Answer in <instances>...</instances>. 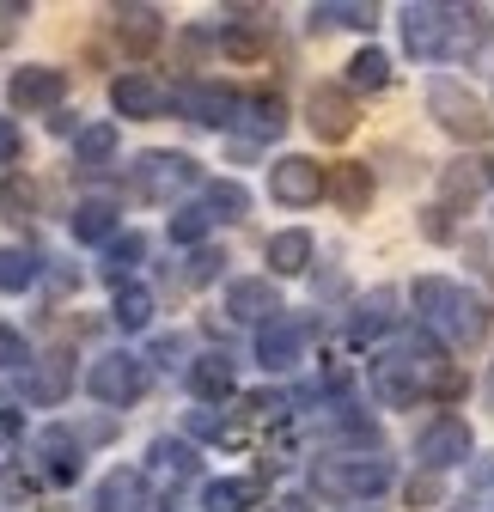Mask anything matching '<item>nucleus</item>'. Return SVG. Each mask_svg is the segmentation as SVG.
I'll return each mask as SVG.
<instances>
[{
	"label": "nucleus",
	"mask_w": 494,
	"mask_h": 512,
	"mask_svg": "<svg viewBox=\"0 0 494 512\" xmlns=\"http://www.w3.org/2000/svg\"><path fill=\"white\" fill-rule=\"evenodd\" d=\"M330 196V171L318 159H305V153H281L269 165V202L281 208H318Z\"/></svg>",
	"instance_id": "obj_5"
},
{
	"label": "nucleus",
	"mask_w": 494,
	"mask_h": 512,
	"mask_svg": "<svg viewBox=\"0 0 494 512\" xmlns=\"http://www.w3.org/2000/svg\"><path fill=\"white\" fill-rule=\"evenodd\" d=\"M488 409H494V372H488Z\"/></svg>",
	"instance_id": "obj_46"
},
{
	"label": "nucleus",
	"mask_w": 494,
	"mask_h": 512,
	"mask_svg": "<svg viewBox=\"0 0 494 512\" xmlns=\"http://www.w3.org/2000/svg\"><path fill=\"white\" fill-rule=\"evenodd\" d=\"M171 104L190 122H202V128H232L244 98L232 86H220V80H183V86H171Z\"/></svg>",
	"instance_id": "obj_10"
},
{
	"label": "nucleus",
	"mask_w": 494,
	"mask_h": 512,
	"mask_svg": "<svg viewBox=\"0 0 494 512\" xmlns=\"http://www.w3.org/2000/svg\"><path fill=\"white\" fill-rule=\"evenodd\" d=\"M37 275H43V256L31 244L0 250V293H25V287H37Z\"/></svg>",
	"instance_id": "obj_30"
},
{
	"label": "nucleus",
	"mask_w": 494,
	"mask_h": 512,
	"mask_svg": "<svg viewBox=\"0 0 494 512\" xmlns=\"http://www.w3.org/2000/svg\"><path fill=\"white\" fill-rule=\"evenodd\" d=\"M202 208L214 214V220H244V208H251V196H244V183H208V196H202Z\"/></svg>",
	"instance_id": "obj_34"
},
{
	"label": "nucleus",
	"mask_w": 494,
	"mask_h": 512,
	"mask_svg": "<svg viewBox=\"0 0 494 512\" xmlns=\"http://www.w3.org/2000/svg\"><path fill=\"white\" fill-rule=\"evenodd\" d=\"M208 226H214V214H208L202 202H196V208H177V214H171V244H190V250H202Z\"/></svg>",
	"instance_id": "obj_35"
},
{
	"label": "nucleus",
	"mask_w": 494,
	"mask_h": 512,
	"mask_svg": "<svg viewBox=\"0 0 494 512\" xmlns=\"http://www.w3.org/2000/svg\"><path fill=\"white\" fill-rule=\"evenodd\" d=\"M116 147H122V128H116V122H86V128H74V165H86V171L110 165Z\"/></svg>",
	"instance_id": "obj_27"
},
{
	"label": "nucleus",
	"mask_w": 494,
	"mask_h": 512,
	"mask_svg": "<svg viewBox=\"0 0 494 512\" xmlns=\"http://www.w3.org/2000/svg\"><path fill=\"white\" fill-rule=\"evenodd\" d=\"M391 324H397V293L391 287H373V293L354 305V317H348V342L354 348H373L379 336H391Z\"/></svg>",
	"instance_id": "obj_20"
},
{
	"label": "nucleus",
	"mask_w": 494,
	"mask_h": 512,
	"mask_svg": "<svg viewBox=\"0 0 494 512\" xmlns=\"http://www.w3.org/2000/svg\"><path fill=\"white\" fill-rule=\"evenodd\" d=\"M153 293L141 287V281H129V287H116V299H110V324L122 330V336H135V330H147L153 324Z\"/></svg>",
	"instance_id": "obj_28"
},
{
	"label": "nucleus",
	"mask_w": 494,
	"mask_h": 512,
	"mask_svg": "<svg viewBox=\"0 0 494 512\" xmlns=\"http://www.w3.org/2000/svg\"><path fill=\"white\" fill-rule=\"evenodd\" d=\"M147 470L159 476V506H177L183 482H190V476L202 470V458H196V445H190V439H171V433H159V439L147 445Z\"/></svg>",
	"instance_id": "obj_11"
},
{
	"label": "nucleus",
	"mask_w": 494,
	"mask_h": 512,
	"mask_svg": "<svg viewBox=\"0 0 494 512\" xmlns=\"http://www.w3.org/2000/svg\"><path fill=\"white\" fill-rule=\"evenodd\" d=\"M19 153H25L19 122H13V116H0V171H7V165H19Z\"/></svg>",
	"instance_id": "obj_40"
},
{
	"label": "nucleus",
	"mask_w": 494,
	"mask_h": 512,
	"mask_svg": "<svg viewBox=\"0 0 494 512\" xmlns=\"http://www.w3.org/2000/svg\"><path fill=\"white\" fill-rule=\"evenodd\" d=\"M312 25H348V31H373V25H379V7H373V0H324V7H312Z\"/></svg>",
	"instance_id": "obj_31"
},
{
	"label": "nucleus",
	"mask_w": 494,
	"mask_h": 512,
	"mask_svg": "<svg viewBox=\"0 0 494 512\" xmlns=\"http://www.w3.org/2000/svg\"><path fill=\"white\" fill-rule=\"evenodd\" d=\"M476 452V433L464 415H434L421 433H415V464L434 476V470H458L464 458Z\"/></svg>",
	"instance_id": "obj_6"
},
{
	"label": "nucleus",
	"mask_w": 494,
	"mask_h": 512,
	"mask_svg": "<svg viewBox=\"0 0 494 512\" xmlns=\"http://www.w3.org/2000/svg\"><path fill=\"white\" fill-rule=\"evenodd\" d=\"M147 470H110L104 482H98V494H92V506L98 512H147Z\"/></svg>",
	"instance_id": "obj_23"
},
{
	"label": "nucleus",
	"mask_w": 494,
	"mask_h": 512,
	"mask_svg": "<svg viewBox=\"0 0 494 512\" xmlns=\"http://www.w3.org/2000/svg\"><path fill=\"white\" fill-rule=\"evenodd\" d=\"M31 494H37V476L31 470H19V464L0 470V500H31Z\"/></svg>",
	"instance_id": "obj_38"
},
{
	"label": "nucleus",
	"mask_w": 494,
	"mask_h": 512,
	"mask_svg": "<svg viewBox=\"0 0 494 512\" xmlns=\"http://www.w3.org/2000/svg\"><path fill=\"white\" fill-rule=\"evenodd\" d=\"M68 232H74L80 244H116V238H122V208H116L110 196H86V202H74Z\"/></svg>",
	"instance_id": "obj_21"
},
{
	"label": "nucleus",
	"mask_w": 494,
	"mask_h": 512,
	"mask_svg": "<svg viewBox=\"0 0 494 512\" xmlns=\"http://www.w3.org/2000/svg\"><path fill=\"white\" fill-rule=\"evenodd\" d=\"M409 299H415V324L434 336L440 348L476 354V348L488 342V305H482L470 287H458V281H446V275H421V281L409 287Z\"/></svg>",
	"instance_id": "obj_1"
},
{
	"label": "nucleus",
	"mask_w": 494,
	"mask_h": 512,
	"mask_svg": "<svg viewBox=\"0 0 494 512\" xmlns=\"http://www.w3.org/2000/svg\"><path fill=\"white\" fill-rule=\"evenodd\" d=\"M330 202H336L342 214H366V202H373V171H366L360 159L336 165V171H330Z\"/></svg>",
	"instance_id": "obj_26"
},
{
	"label": "nucleus",
	"mask_w": 494,
	"mask_h": 512,
	"mask_svg": "<svg viewBox=\"0 0 494 512\" xmlns=\"http://www.w3.org/2000/svg\"><path fill=\"white\" fill-rule=\"evenodd\" d=\"M391 86V55L385 49H360L348 61V92H385Z\"/></svg>",
	"instance_id": "obj_33"
},
{
	"label": "nucleus",
	"mask_w": 494,
	"mask_h": 512,
	"mask_svg": "<svg viewBox=\"0 0 494 512\" xmlns=\"http://www.w3.org/2000/svg\"><path fill=\"white\" fill-rule=\"evenodd\" d=\"M482 189H488V159H452L440 171V214H470L482 202Z\"/></svg>",
	"instance_id": "obj_18"
},
{
	"label": "nucleus",
	"mask_w": 494,
	"mask_h": 512,
	"mask_svg": "<svg viewBox=\"0 0 494 512\" xmlns=\"http://www.w3.org/2000/svg\"><path fill=\"white\" fill-rule=\"evenodd\" d=\"M190 433H196V439H226L232 421H226V409H220V415H214V409H190Z\"/></svg>",
	"instance_id": "obj_39"
},
{
	"label": "nucleus",
	"mask_w": 494,
	"mask_h": 512,
	"mask_svg": "<svg viewBox=\"0 0 494 512\" xmlns=\"http://www.w3.org/2000/svg\"><path fill=\"white\" fill-rule=\"evenodd\" d=\"M19 366H31V348L13 324H0V372H19Z\"/></svg>",
	"instance_id": "obj_37"
},
{
	"label": "nucleus",
	"mask_w": 494,
	"mask_h": 512,
	"mask_svg": "<svg viewBox=\"0 0 494 512\" xmlns=\"http://www.w3.org/2000/svg\"><path fill=\"white\" fill-rule=\"evenodd\" d=\"M312 256H318V244H312V232H299V226H287V232H275L263 244L269 275H305V269H312Z\"/></svg>",
	"instance_id": "obj_24"
},
{
	"label": "nucleus",
	"mask_w": 494,
	"mask_h": 512,
	"mask_svg": "<svg viewBox=\"0 0 494 512\" xmlns=\"http://www.w3.org/2000/svg\"><path fill=\"white\" fill-rule=\"evenodd\" d=\"M421 232L434 238V244H446V238H452V220H446L440 208H427V214H421Z\"/></svg>",
	"instance_id": "obj_41"
},
{
	"label": "nucleus",
	"mask_w": 494,
	"mask_h": 512,
	"mask_svg": "<svg viewBox=\"0 0 494 512\" xmlns=\"http://www.w3.org/2000/svg\"><path fill=\"white\" fill-rule=\"evenodd\" d=\"M141 256H147V238H141V232H122L116 244H104V269H98V275H104L110 287H129V275L141 269Z\"/></svg>",
	"instance_id": "obj_29"
},
{
	"label": "nucleus",
	"mask_w": 494,
	"mask_h": 512,
	"mask_svg": "<svg viewBox=\"0 0 494 512\" xmlns=\"http://www.w3.org/2000/svg\"><path fill=\"white\" fill-rule=\"evenodd\" d=\"M129 177H135V189H141L147 202H171L177 189L202 183V165H196L190 153H141V159L129 165Z\"/></svg>",
	"instance_id": "obj_8"
},
{
	"label": "nucleus",
	"mask_w": 494,
	"mask_h": 512,
	"mask_svg": "<svg viewBox=\"0 0 494 512\" xmlns=\"http://www.w3.org/2000/svg\"><path fill=\"white\" fill-rule=\"evenodd\" d=\"M427 116H434L452 141H488V110H482V98L464 86V80H446V74H434L427 80Z\"/></svg>",
	"instance_id": "obj_3"
},
{
	"label": "nucleus",
	"mask_w": 494,
	"mask_h": 512,
	"mask_svg": "<svg viewBox=\"0 0 494 512\" xmlns=\"http://www.w3.org/2000/svg\"><path fill=\"white\" fill-rule=\"evenodd\" d=\"M61 98H68V74L61 68H13V80H7V104L13 110H25V116H43V110H55Z\"/></svg>",
	"instance_id": "obj_14"
},
{
	"label": "nucleus",
	"mask_w": 494,
	"mask_h": 512,
	"mask_svg": "<svg viewBox=\"0 0 494 512\" xmlns=\"http://www.w3.org/2000/svg\"><path fill=\"white\" fill-rule=\"evenodd\" d=\"M434 500H440V482H434V476L409 482V506H434Z\"/></svg>",
	"instance_id": "obj_43"
},
{
	"label": "nucleus",
	"mask_w": 494,
	"mask_h": 512,
	"mask_svg": "<svg viewBox=\"0 0 494 512\" xmlns=\"http://www.w3.org/2000/svg\"><path fill=\"white\" fill-rule=\"evenodd\" d=\"M80 470H86V452H80L74 427H43V433L31 439V476H37V482H49V488H74Z\"/></svg>",
	"instance_id": "obj_7"
},
{
	"label": "nucleus",
	"mask_w": 494,
	"mask_h": 512,
	"mask_svg": "<svg viewBox=\"0 0 494 512\" xmlns=\"http://www.w3.org/2000/svg\"><path fill=\"white\" fill-rule=\"evenodd\" d=\"M190 391H196V403H202V409L232 403V397H238L232 360H226V354H202V360H190Z\"/></svg>",
	"instance_id": "obj_22"
},
{
	"label": "nucleus",
	"mask_w": 494,
	"mask_h": 512,
	"mask_svg": "<svg viewBox=\"0 0 494 512\" xmlns=\"http://www.w3.org/2000/svg\"><path fill=\"white\" fill-rule=\"evenodd\" d=\"M0 202L13 208V220H25V214H31V183H13V189H7V196H0Z\"/></svg>",
	"instance_id": "obj_42"
},
{
	"label": "nucleus",
	"mask_w": 494,
	"mask_h": 512,
	"mask_svg": "<svg viewBox=\"0 0 494 512\" xmlns=\"http://www.w3.org/2000/svg\"><path fill=\"white\" fill-rule=\"evenodd\" d=\"M287 305H281V293L269 287V275H238L232 287H226V317L232 324H275Z\"/></svg>",
	"instance_id": "obj_15"
},
{
	"label": "nucleus",
	"mask_w": 494,
	"mask_h": 512,
	"mask_svg": "<svg viewBox=\"0 0 494 512\" xmlns=\"http://www.w3.org/2000/svg\"><path fill=\"white\" fill-rule=\"evenodd\" d=\"M299 360H305V324L281 311L275 324L257 330V366H263V372H293Z\"/></svg>",
	"instance_id": "obj_17"
},
{
	"label": "nucleus",
	"mask_w": 494,
	"mask_h": 512,
	"mask_svg": "<svg viewBox=\"0 0 494 512\" xmlns=\"http://www.w3.org/2000/svg\"><path fill=\"white\" fill-rule=\"evenodd\" d=\"M232 128H244L251 141H275L281 128H287V104H281L275 92H251V98L238 104V122H232Z\"/></svg>",
	"instance_id": "obj_25"
},
{
	"label": "nucleus",
	"mask_w": 494,
	"mask_h": 512,
	"mask_svg": "<svg viewBox=\"0 0 494 512\" xmlns=\"http://www.w3.org/2000/svg\"><path fill=\"white\" fill-rule=\"evenodd\" d=\"M19 391H25V403H31V409H61V403H68V391H74V360H68V354L31 360Z\"/></svg>",
	"instance_id": "obj_16"
},
{
	"label": "nucleus",
	"mask_w": 494,
	"mask_h": 512,
	"mask_svg": "<svg viewBox=\"0 0 494 512\" xmlns=\"http://www.w3.org/2000/svg\"><path fill=\"white\" fill-rule=\"evenodd\" d=\"M354 92L348 86H330V80H318L312 86V98H305V122H312V135L318 141H348L354 135Z\"/></svg>",
	"instance_id": "obj_13"
},
{
	"label": "nucleus",
	"mask_w": 494,
	"mask_h": 512,
	"mask_svg": "<svg viewBox=\"0 0 494 512\" xmlns=\"http://www.w3.org/2000/svg\"><path fill=\"white\" fill-rule=\"evenodd\" d=\"M86 391L104 403V409H135L141 397H147V360L141 354H104V360H92V372H86Z\"/></svg>",
	"instance_id": "obj_4"
},
{
	"label": "nucleus",
	"mask_w": 494,
	"mask_h": 512,
	"mask_svg": "<svg viewBox=\"0 0 494 512\" xmlns=\"http://www.w3.org/2000/svg\"><path fill=\"white\" fill-rule=\"evenodd\" d=\"M110 110L122 116V122H153V116H165L171 110V86L165 80H153V74H116L110 80Z\"/></svg>",
	"instance_id": "obj_12"
},
{
	"label": "nucleus",
	"mask_w": 494,
	"mask_h": 512,
	"mask_svg": "<svg viewBox=\"0 0 494 512\" xmlns=\"http://www.w3.org/2000/svg\"><path fill=\"white\" fill-rule=\"evenodd\" d=\"M281 512H305V500H281Z\"/></svg>",
	"instance_id": "obj_45"
},
{
	"label": "nucleus",
	"mask_w": 494,
	"mask_h": 512,
	"mask_svg": "<svg viewBox=\"0 0 494 512\" xmlns=\"http://www.w3.org/2000/svg\"><path fill=\"white\" fill-rule=\"evenodd\" d=\"M202 506L208 512H251L257 506V482H244V476H220L202 488Z\"/></svg>",
	"instance_id": "obj_32"
},
{
	"label": "nucleus",
	"mask_w": 494,
	"mask_h": 512,
	"mask_svg": "<svg viewBox=\"0 0 494 512\" xmlns=\"http://www.w3.org/2000/svg\"><path fill=\"white\" fill-rule=\"evenodd\" d=\"M452 43H458L452 7H403V49L415 61H446Z\"/></svg>",
	"instance_id": "obj_9"
},
{
	"label": "nucleus",
	"mask_w": 494,
	"mask_h": 512,
	"mask_svg": "<svg viewBox=\"0 0 494 512\" xmlns=\"http://www.w3.org/2000/svg\"><path fill=\"white\" fill-rule=\"evenodd\" d=\"M220 269H226V250L202 244V250H190V263H183V281H190V287H202V281H214Z\"/></svg>",
	"instance_id": "obj_36"
},
{
	"label": "nucleus",
	"mask_w": 494,
	"mask_h": 512,
	"mask_svg": "<svg viewBox=\"0 0 494 512\" xmlns=\"http://www.w3.org/2000/svg\"><path fill=\"white\" fill-rule=\"evenodd\" d=\"M110 31H116V49L122 55H153L159 37H165V13L159 7H116L110 13Z\"/></svg>",
	"instance_id": "obj_19"
},
{
	"label": "nucleus",
	"mask_w": 494,
	"mask_h": 512,
	"mask_svg": "<svg viewBox=\"0 0 494 512\" xmlns=\"http://www.w3.org/2000/svg\"><path fill=\"white\" fill-rule=\"evenodd\" d=\"M171 354H177V336H159V342H153V360L171 366Z\"/></svg>",
	"instance_id": "obj_44"
},
{
	"label": "nucleus",
	"mask_w": 494,
	"mask_h": 512,
	"mask_svg": "<svg viewBox=\"0 0 494 512\" xmlns=\"http://www.w3.org/2000/svg\"><path fill=\"white\" fill-rule=\"evenodd\" d=\"M397 482V470H391V458H379V452H348V458H318L312 464V488L324 494V500H373V494H385Z\"/></svg>",
	"instance_id": "obj_2"
}]
</instances>
